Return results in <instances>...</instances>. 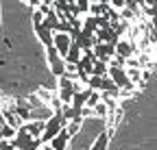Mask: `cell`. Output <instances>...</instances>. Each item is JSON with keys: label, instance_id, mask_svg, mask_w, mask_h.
<instances>
[{"label": "cell", "instance_id": "obj_1", "mask_svg": "<svg viewBox=\"0 0 157 150\" xmlns=\"http://www.w3.org/2000/svg\"><path fill=\"white\" fill-rule=\"evenodd\" d=\"M63 126H68V120L63 118L61 111H55V115L46 120V130H44V135H42V141L44 144H50L55 135H59V130H61Z\"/></svg>", "mask_w": 157, "mask_h": 150}, {"label": "cell", "instance_id": "obj_2", "mask_svg": "<svg viewBox=\"0 0 157 150\" xmlns=\"http://www.w3.org/2000/svg\"><path fill=\"white\" fill-rule=\"evenodd\" d=\"M109 76L116 81V85L120 87V89H124V87H131V85H137V83H133V81L129 79L127 70H124V68H120V65H109Z\"/></svg>", "mask_w": 157, "mask_h": 150}, {"label": "cell", "instance_id": "obj_3", "mask_svg": "<svg viewBox=\"0 0 157 150\" xmlns=\"http://www.w3.org/2000/svg\"><path fill=\"white\" fill-rule=\"evenodd\" d=\"M33 26H35V35H37V39L42 42L46 48L55 44V31H50V28L44 24V20H39V22H33Z\"/></svg>", "mask_w": 157, "mask_h": 150}, {"label": "cell", "instance_id": "obj_4", "mask_svg": "<svg viewBox=\"0 0 157 150\" xmlns=\"http://www.w3.org/2000/svg\"><path fill=\"white\" fill-rule=\"evenodd\" d=\"M94 52H96V57L101 59V61L111 63V59L116 57V44H109V42H98V44L94 46Z\"/></svg>", "mask_w": 157, "mask_h": 150}, {"label": "cell", "instance_id": "obj_5", "mask_svg": "<svg viewBox=\"0 0 157 150\" xmlns=\"http://www.w3.org/2000/svg\"><path fill=\"white\" fill-rule=\"evenodd\" d=\"M96 39L98 42H109V44H118L120 42V35L116 33L113 24H107V26H101L96 31Z\"/></svg>", "mask_w": 157, "mask_h": 150}, {"label": "cell", "instance_id": "obj_6", "mask_svg": "<svg viewBox=\"0 0 157 150\" xmlns=\"http://www.w3.org/2000/svg\"><path fill=\"white\" fill-rule=\"evenodd\" d=\"M33 139H35V137H33V135L29 133V130L22 126V128H17V135L11 139V144H13L17 150H26V148H29V144H31Z\"/></svg>", "mask_w": 157, "mask_h": 150}, {"label": "cell", "instance_id": "obj_7", "mask_svg": "<svg viewBox=\"0 0 157 150\" xmlns=\"http://www.w3.org/2000/svg\"><path fill=\"white\" fill-rule=\"evenodd\" d=\"M55 46H57L59 54L66 59V54H68V50H70V46H72L70 33H55Z\"/></svg>", "mask_w": 157, "mask_h": 150}, {"label": "cell", "instance_id": "obj_8", "mask_svg": "<svg viewBox=\"0 0 157 150\" xmlns=\"http://www.w3.org/2000/svg\"><path fill=\"white\" fill-rule=\"evenodd\" d=\"M70 139H72L70 130H68V126H63L61 130H59V135H55V137H52L50 146H52L55 150H68V141H70Z\"/></svg>", "mask_w": 157, "mask_h": 150}, {"label": "cell", "instance_id": "obj_9", "mask_svg": "<svg viewBox=\"0 0 157 150\" xmlns=\"http://www.w3.org/2000/svg\"><path fill=\"white\" fill-rule=\"evenodd\" d=\"M24 128L29 130V133L33 135V137H42L44 135V130H46V120H29V122H24Z\"/></svg>", "mask_w": 157, "mask_h": 150}, {"label": "cell", "instance_id": "obj_10", "mask_svg": "<svg viewBox=\"0 0 157 150\" xmlns=\"http://www.w3.org/2000/svg\"><path fill=\"white\" fill-rule=\"evenodd\" d=\"M133 52H135V48H133V44H129V42H118L116 44V54H120V57H124V59H131L133 57Z\"/></svg>", "mask_w": 157, "mask_h": 150}, {"label": "cell", "instance_id": "obj_11", "mask_svg": "<svg viewBox=\"0 0 157 150\" xmlns=\"http://www.w3.org/2000/svg\"><path fill=\"white\" fill-rule=\"evenodd\" d=\"M81 57H83L81 46H78L76 42H72V46H70V50H68V54H66V61H68V63H78V61H81Z\"/></svg>", "mask_w": 157, "mask_h": 150}, {"label": "cell", "instance_id": "obj_12", "mask_svg": "<svg viewBox=\"0 0 157 150\" xmlns=\"http://www.w3.org/2000/svg\"><path fill=\"white\" fill-rule=\"evenodd\" d=\"M109 135H111L109 130H103V133L96 137V141L92 144L90 150H107V146H109Z\"/></svg>", "mask_w": 157, "mask_h": 150}, {"label": "cell", "instance_id": "obj_13", "mask_svg": "<svg viewBox=\"0 0 157 150\" xmlns=\"http://www.w3.org/2000/svg\"><path fill=\"white\" fill-rule=\"evenodd\" d=\"M98 28H101V26H98V17H96V15H87V17H85V22H83V33H87V35H96Z\"/></svg>", "mask_w": 157, "mask_h": 150}, {"label": "cell", "instance_id": "obj_14", "mask_svg": "<svg viewBox=\"0 0 157 150\" xmlns=\"http://www.w3.org/2000/svg\"><path fill=\"white\" fill-rule=\"evenodd\" d=\"M94 76H109V63L96 59L94 61Z\"/></svg>", "mask_w": 157, "mask_h": 150}, {"label": "cell", "instance_id": "obj_15", "mask_svg": "<svg viewBox=\"0 0 157 150\" xmlns=\"http://www.w3.org/2000/svg\"><path fill=\"white\" fill-rule=\"evenodd\" d=\"M74 93H76V87H70V89H59V100H61L63 104H72Z\"/></svg>", "mask_w": 157, "mask_h": 150}, {"label": "cell", "instance_id": "obj_16", "mask_svg": "<svg viewBox=\"0 0 157 150\" xmlns=\"http://www.w3.org/2000/svg\"><path fill=\"white\" fill-rule=\"evenodd\" d=\"M15 135H17V128H13L11 124L0 126V139H13Z\"/></svg>", "mask_w": 157, "mask_h": 150}, {"label": "cell", "instance_id": "obj_17", "mask_svg": "<svg viewBox=\"0 0 157 150\" xmlns=\"http://www.w3.org/2000/svg\"><path fill=\"white\" fill-rule=\"evenodd\" d=\"M74 79L70 76V74H63V76H59V89H70V87H74Z\"/></svg>", "mask_w": 157, "mask_h": 150}, {"label": "cell", "instance_id": "obj_18", "mask_svg": "<svg viewBox=\"0 0 157 150\" xmlns=\"http://www.w3.org/2000/svg\"><path fill=\"white\" fill-rule=\"evenodd\" d=\"M94 115H96V118H107V115H109V107L101 100V102L94 107Z\"/></svg>", "mask_w": 157, "mask_h": 150}, {"label": "cell", "instance_id": "obj_19", "mask_svg": "<svg viewBox=\"0 0 157 150\" xmlns=\"http://www.w3.org/2000/svg\"><path fill=\"white\" fill-rule=\"evenodd\" d=\"M74 2H76V7H78V11H81V13H87V11L92 9V2H90V0H74Z\"/></svg>", "mask_w": 157, "mask_h": 150}, {"label": "cell", "instance_id": "obj_20", "mask_svg": "<svg viewBox=\"0 0 157 150\" xmlns=\"http://www.w3.org/2000/svg\"><path fill=\"white\" fill-rule=\"evenodd\" d=\"M129 79L133 81V83H140V68H129Z\"/></svg>", "mask_w": 157, "mask_h": 150}, {"label": "cell", "instance_id": "obj_21", "mask_svg": "<svg viewBox=\"0 0 157 150\" xmlns=\"http://www.w3.org/2000/svg\"><path fill=\"white\" fill-rule=\"evenodd\" d=\"M78 128H81V122H68V130H70V135H72V137L78 133Z\"/></svg>", "mask_w": 157, "mask_h": 150}, {"label": "cell", "instance_id": "obj_22", "mask_svg": "<svg viewBox=\"0 0 157 150\" xmlns=\"http://www.w3.org/2000/svg\"><path fill=\"white\" fill-rule=\"evenodd\" d=\"M120 15H122V17H124V20H133V17H135V11H131V9H129V7H124V9H122V13H120Z\"/></svg>", "mask_w": 157, "mask_h": 150}, {"label": "cell", "instance_id": "obj_23", "mask_svg": "<svg viewBox=\"0 0 157 150\" xmlns=\"http://www.w3.org/2000/svg\"><path fill=\"white\" fill-rule=\"evenodd\" d=\"M113 9H124L127 7V0H111V2H109Z\"/></svg>", "mask_w": 157, "mask_h": 150}, {"label": "cell", "instance_id": "obj_24", "mask_svg": "<svg viewBox=\"0 0 157 150\" xmlns=\"http://www.w3.org/2000/svg\"><path fill=\"white\" fill-rule=\"evenodd\" d=\"M151 22H153V31L157 33V15H153V17H151Z\"/></svg>", "mask_w": 157, "mask_h": 150}, {"label": "cell", "instance_id": "obj_25", "mask_svg": "<svg viewBox=\"0 0 157 150\" xmlns=\"http://www.w3.org/2000/svg\"><path fill=\"white\" fill-rule=\"evenodd\" d=\"M7 120H5V113H2V109H0V126H5Z\"/></svg>", "mask_w": 157, "mask_h": 150}, {"label": "cell", "instance_id": "obj_26", "mask_svg": "<svg viewBox=\"0 0 157 150\" xmlns=\"http://www.w3.org/2000/svg\"><path fill=\"white\" fill-rule=\"evenodd\" d=\"M39 150H55V148H52L50 144H44V146H42V148H39Z\"/></svg>", "mask_w": 157, "mask_h": 150}, {"label": "cell", "instance_id": "obj_27", "mask_svg": "<svg viewBox=\"0 0 157 150\" xmlns=\"http://www.w3.org/2000/svg\"><path fill=\"white\" fill-rule=\"evenodd\" d=\"M90 2H103V5H109L111 0H90Z\"/></svg>", "mask_w": 157, "mask_h": 150}]
</instances>
